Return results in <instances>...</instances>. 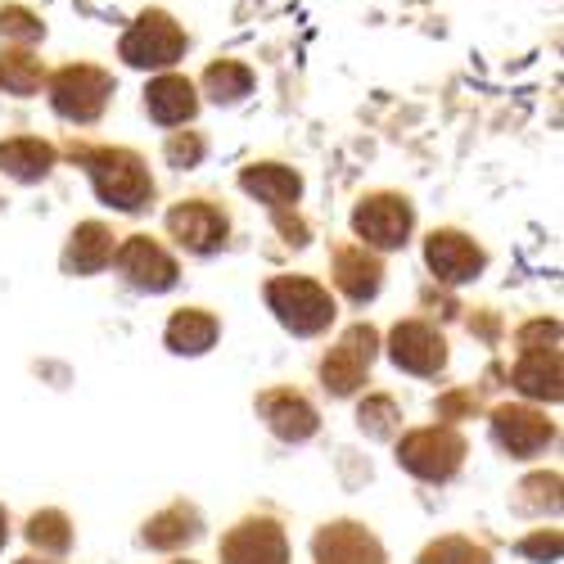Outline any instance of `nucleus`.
Returning <instances> with one entry per match:
<instances>
[{"mask_svg": "<svg viewBox=\"0 0 564 564\" xmlns=\"http://www.w3.org/2000/svg\"><path fill=\"white\" fill-rule=\"evenodd\" d=\"M316 564H384L380 542L357 524H335L316 533Z\"/></svg>", "mask_w": 564, "mask_h": 564, "instance_id": "obj_13", "label": "nucleus"}, {"mask_svg": "<svg viewBox=\"0 0 564 564\" xmlns=\"http://www.w3.org/2000/svg\"><path fill=\"white\" fill-rule=\"evenodd\" d=\"M167 230L176 235L185 249L208 253V249H217V245L226 240V217H221L213 204L195 199V204H181V208L167 213Z\"/></svg>", "mask_w": 564, "mask_h": 564, "instance_id": "obj_12", "label": "nucleus"}, {"mask_svg": "<svg viewBox=\"0 0 564 564\" xmlns=\"http://www.w3.org/2000/svg\"><path fill=\"white\" fill-rule=\"evenodd\" d=\"M393 415H398V406L389 402V398H370L366 406H361V430H370V434H389L393 430Z\"/></svg>", "mask_w": 564, "mask_h": 564, "instance_id": "obj_30", "label": "nucleus"}, {"mask_svg": "<svg viewBox=\"0 0 564 564\" xmlns=\"http://www.w3.org/2000/svg\"><path fill=\"white\" fill-rule=\"evenodd\" d=\"M524 555L555 560V555H560V538H555V533H551V538H529V542H524Z\"/></svg>", "mask_w": 564, "mask_h": 564, "instance_id": "obj_31", "label": "nucleus"}, {"mask_svg": "<svg viewBox=\"0 0 564 564\" xmlns=\"http://www.w3.org/2000/svg\"><path fill=\"white\" fill-rule=\"evenodd\" d=\"M199 109V96H195V82L181 77V73H163L145 86V113L159 122V127H181L191 122Z\"/></svg>", "mask_w": 564, "mask_h": 564, "instance_id": "obj_11", "label": "nucleus"}, {"mask_svg": "<svg viewBox=\"0 0 564 564\" xmlns=\"http://www.w3.org/2000/svg\"><path fill=\"white\" fill-rule=\"evenodd\" d=\"M221 564H285V538L271 520H249L226 538Z\"/></svg>", "mask_w": 564, "mask_h": 564, "instance_id": "obj_10", "label": "nucleus"}, {"mask_svg": "<svg viewBox=\"0 0 564 564\" xmlns=\"http://www.w3.org/2000/svg\"><path fill=\"white\" fill-rule=\"evenodd\" d=\"M118 267L135 280L140 290H167L176 280V262L163 245H154L150 235H131V240L118 249Z\"/></svg>", "mask_w": 564, "mask_h": 564, "instance_id": "obj_8", "label": "nucleus"}, {"mask_svg": "<svg viewBox=\"0 0 564 564\" xmlns=\"http://www.w3.org/2000/svg\"><path fill=\"white\" fill-rule=\"evenodd\" d=\"M41 82H45V64L32 45H6V51H0V86H6L10 96L28 100L41 90Z\"/></svg>", "mask_w": 564, "mask_h": 564, "instance_id": "obj_18", "label": "nucleus"}, {"mask_svg": "<svg viewBox=\"0 0 564 564\" xmlns=\"http://www.w3.org/2000/svg\"><path fill=\"white\" fill-rule=\"evenodd\" d=\"M375 357V330L370 325H352V330L344 335V344L325 357L321 375H325V389L335 393H352L361 380H366V366Z\"/></svg>", "mask_w": 564, "mask_h": 564, "instance_id": "obj_7", "label": "nucleus"}, {"mask_svg": "<svg viewBox=\"0 0 564 564\" xmlns=\"http://www.w3.org/2000/svg\"><path fill=\"white\" fill-rule=\"evenodd\" d=\"M420 564H488V555L479 546H469L460 538H447L438 546H430L425 555H420Z\"/></svg>", "mask_w": 564, "mask_h": 564, "instance_id": "obj_28", "label": "nucleus"}, {"mask_svg": "<svg viewBox=\"0 0 564 564\" xmlns=\"http://www.w3.org/2000/svg\"><path fill=\"white\" fill-rule=\"evenodd\" d=\"M19 564H41V560H19Z\"/></svg>", "mask_w": 564, "mask_h": 564, "instance_id": "obj_33", "label": "nucleus"}, {"mask_svg": "<svg viewBox=\"0 0 564 564\" xmlns=\"http://www.w3.org/2000/svg\"><path fill=\"white\" fill-rule=\"evenodd\" d=\"M393 361L411 375H434L447 361V344L425 321H402L393 330Z\"/></svg>", "mask_w": 564, "mask_h": 564, "instance_id": "obj_9", "label": "nucleus"}, {"mask_svg": "<svg viewBox=\"0 0 564 564\" xmlns=\"http://www.w3.org/2000/svg\"><path fill=\"white\" fill-rule=\"evenodd\" d=\"M204 159V140L195 135V131H172V140H167V163L172 167H195Z\"/></svg>", "mask_w": 564, "mask_h": 564, "instance_id": "obj_29", "label": "nucleus"}, {"mask_svg": "<svg viewBox=\"0 0 564 564\" xmlns=\"http://www.w3.org/2000/svg\"><path fill=\"white\" fill-rule=\"evenodd\" d=\"M497 438H501V447H510L514 456H533V452H542L546 443H551V420L546 415H538V411H529V406H501L497 411Z\"/></svg>", "mask_w": 564, "mask_h": 564, "instance_id": "obj_14", "label": "nucleus"}, {"mask_svg": "<svg viewBox=\"0 0 564 564\" xmlns=\"http://www.w3.org/2000/svg\"><path fill=\"white\" fill-rule=\"evenodd\" d=\"M199 86H204V96H208V100H217V105H235V100H245L249 90H253V68L240 64V59H217V64L204 68Z\"/></svg>", "mask_w": 564, "mask_h": 564, "instance_id": "obj_19", "label": "nucleus"}, {"mask_svg": "<svg viewBox=\"0 0 564 564\" xmlns=\"http://www.w3.org/2000/svg\"><path fill=\"white\" fill-rule=\"evenodd\" d=\"M335 280L352 303H366L375 290H380V262H375L366 249H344L335 262Z\"/></svg>", "mask_w": 564, "mask_h": 564, "instance_id": "obj_20", "label": "nucleus"}, {"mask_svg": "<svg viewBox=\"0 0 564 564\" xmlns=\"http://www.w3.org/2000/svg\"><path fill=\"white\" fill-rule=\"evenodd\" d=\"M217 339V321L204 312H176L167 325V348L176 352H204Z\"/></svg>", "mask_w": 564, "mask_h": 564, "instance_id": "obj_24", "label": "nucleus"}, {"mask_svg": "<svg viewBox=\"0 0 564 564\" xmlns=\"http://www.w3.org/2000/svg\"><path fill=\"white\" fill-rule=\"evenodd\" d=\"M28 538H32L36 546H45V551H68V542H73L68 520H64L59 510H45V514H36L32 529H28Z\"/></svg>", "mask_w": 564, "mask_h": 564, "instance_id": "obj_27", "label": "nucleus"}, {"mask_svg": "<svg viewBox=\"0 0 564 564\" xmlns=\"http://www.w3.org/2000/svg\"><path fill=\"white\" fill-rule=\"evenodd\" d=\"M55 167V145H45L41 135H10L0 140V172L14 181H41Z\"/></svg>", "mask_w": 564, "mask_h": 564, "instance_id": "obj_17", "label": "nucleus"}, {"mask_svg": "<svg viewBox=\"0 0 564 564\" xmlns=\"http://www.w3.org/2000/svg\"><path fill=\"white\" fill-rule=\"evenodd\" d=\"M109 258H113V235L100 221H86V226L73 230V245H68V258H64L73 271H100Z\"/></svg>", "mask_w": 564, "mask_h": 564, "instance_id": "obj_22", "label": "nucleus"}, {"mask_svg": "<svg viewBox=\"0 0 564 564\" xmlns=\"http://www.w3.org/2000/svg\"><path fill=\"white\" fill-rule=\"evenodd\" d=\"M90 167V185H96V195L122 213H140L154 195V181H150V167L140 154L131 150H96L86 159Z\"/></svg>", "mask_w": 564, "mask_h": 564, "instance_id": "obj_1", "label": "nucleus"}, {"mask_svg": "<svg viewBox=\"0 0 564 564\" xmlns=\"http://www.w3.org/2000/svg\"><path fill=\"white\" fill-rule=\"evenodd\" d=\"M191 533H195V514L191 510H167V514H159V520L145 529V542L167 551V546H181Z\"/></svg>", "mask_w": 564, "mask_h": 564, "instance_id": "obj_26", "label": "nucleus"}, {"mask_svg": "<svg viewBox=\"0 0 564 564\" xmlns=\"http://www.w3.org/2000/svg\"><path fill=\"white\" fill-rule=\"evenodd\" d=\"M352 230L375 249H398L411 230V204L398 195H370L352 213Z\"/></svg>", "mask_w": 564, "mask_h": 564, "instance_id": "obj_5", "label": "nucleus"}, {"mask_svg": "<svg viewBox=\"0 0 564 564\" xmlns=\"http://www.w3.org/2000/svg\"><path fill=\"white\" fill-rule=\"evenodd\" d=\"M240 185H245L249 195H258L267 208H275V213H285L299 199V191H303L299 172L294 167H280V163H253V167H245L240 172Z\"/></svg>", "mask_w": 564, "mask_h": 564, "instance_id": "obj_16", "label": "nucleus"}, {"mask_svg": "<svg viewBox=\"0 0 564 564\" xmlns=\"http://www.w3.org/2000/svg\"><path fill=\"white\" fill-rule=\"evenodd\" d=\"M514 384L529 398H551L560 402V348L555 352H524L514 366Z\"/></svg>", "mask_w": 564, "mask_h": 564, "instance_id": "obj_21", "label": "nucleus"}, {"mask_svg": "<svg viewBox=\"0 0 564 564\" xmlns=\"http://www.w3.org/2000/svg\"><path fill=\"white\" fill-rule=\"evenodd\" d=\"M267 299H271V312L290 325L294 335H316L325 325L335 321V303L321 285L312 280H299V275H280L267 285Z\"/></svg>", "mask_w": 564, "mask_h": 564, "instance_id": "obj_4", "label": "nucleus"}, {"mask_svg": "<svg viewBox=\"0 0 564 564\" xmlns=\"http://www.w3.org/2000/svg\"><path fill=\"white\" fill-rule=\"evenodd\" d=\"M185 45H191V36H185V28L167 10H145L122 32L118 55L131 68H172L185 55Z\"/></svg>", "mask_w": 564, "mask_h": 564, "instance_id": "obj_2", "label": "nucleus"}, {"mask_svg": "<svg viewBox=\"0 0 564 564\" xmlns=\"http://www.w3.org/2000/svg\"><path fill=\"white\" fill-rule=\"evenodd\" d=\"M113 77L96 64H68L51 77V109L68 122H96L109 109Z\"/></svg>", "mask_w": 564, "mask_h": 564, "instance_id": "obj_3", "label": "nucleus"}, {"mask_svg": "<svg viewBox=\"0 0 564 564\" xmlns=\"http://www.w3.org/2000/svg\"><path fill=\"white\" fill-rule=\"evenodd\" d=\"M398 456L420 479H447L452 469L460 465V456H465V443L452 430H420V434L402 438Z\"/></svg>", "mask_w": 564, "mask_h": 564, "instance_id": "obj_6", "label": "nucleus"}, {"mask_svg": "<svg viewBox=\"0 0 564 564\" xmlns=\"http://www.w3.org/2000/svg\"><path fill=\"white\" fill-rule=\"evenodd\" d=\"M0 542H6V514H0Z\"/></svg>", "mask_w": 564, "mask_h": 564, "instance_id": "obj_32", "label": "nucleus"}, {"mask_svg": "<svg viewBox=\"0 0 564 564\" xmlns=\"http://www.w3.org/2000/svg\"><path fill=\"white\" fill-rule=\"evenodd\" d=\"M425 258H430L434 275H443V280H469L484 267V253L475 249V240H465L456 230H434L425 245Z\"/></svg>", "mask_w": 564, "mask_h": 564, "instance_id": "obj_15", "label": "nucleus"}, {"mask_svg": "<svg viewBox=\"0 0 564 564\" xmlns=\"http://www.w3.org/2000/svg\"><path fill=\"white\" fill-rule=\"evenodd\" d=\"M0 36L14 41V45H32L45 36V23L28 6H0Z\"/></svg>", "mask_w": 564, "mask_h": 564, "instance_id": "obj_25", "label": "nucleus"}, {"mask_svg": "<svg viewBox=\"0 0 564 564\" xmlns=\"http://www.w3.org/2000/svg\"><path fill=\"white\" fill-rule=\"evenodd\" d=\"M267 420H271V430L280 438H307L316 430V411L303 398H290V393L267 398Z\"/></svg>", "mask_w": 564, "mask_h": 564, "instance_id": "obj_23", "label": "nucleus"}]
</instances>
